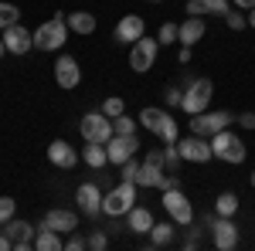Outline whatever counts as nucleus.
I'll return each mask as SVG.
<instances>
[{"label": "nucleus", "instance_id": "nucleus-47", "mask_svg": "<svg viewBox=\"0 0 255 251\" xmlns=\"http://www.w3.org/2000/svg\"><path fill=\"white\" fill-rule=\"evenodd\" d=\"M150 3H160V0H150Z\"/></svg>", "mask_w": 255, "mask_h": 251}, {"label": "nucleus", "instance_id": "nucleus-14", "mask_svg": "<svg viewBox=\"0 0 255 251\" xmlns=\"http://www.w3.org/2000/svg\"><path fill=\"white\" fill-rule=\"evenodd\" d=\"M3 234H7V241H10V248L14 251H24L34 245V228L27 224V221H20V217H10L7 224H0Z\"/></svg>", "mask_w": 255, "mask_h": 251}, {"label": "nucleus", "instance_id": "nucleus-1", "mask_svg": "<svg viewBox=\"0 0 255 251\" xmlns=\"http://www.w3.org/2000/svg\"><path fill=\"white\" fill-rule=\"evenodd\" d=\"M65 41H68V17L65 14H55L34 31V48L38 51H58V48H65Z\"/></svg>", "mask_w": 255, "mask_h": 251}, {"label": "nucleus", "instance_id": "nucleus-44", "mask_svg": "<svg viewBox=\"0 0 255 251\" xmlns=\"http://www.w3.org/2000/svg\"><path fill=\"white\" fill-rule=\"evenodd\" d=\"M7 55V44H3V34H0V58Z\"/></svg>", "mask_w": 255, "mask_h": 251}, {"label": "nucleus", "instance_id": "nucleus-45", "mask_svg": "<svg viewBox=\"0 0 255 251\" xmlns=\"http://www.w3.org/2000/svg\"><path fill=\"white\" fill-rule=\"evenodd\" d=\"M249 24H252V27H255V7H252V14H249Z\"/></svg>", "mask_w": 255, "mask_h": 251}, {"label": "nucleus", "instance_id": "nucleus-29", "mask_svg": "<svg viewBox=\"0 0 255 251\" xmlns=\"http://www.w3.org/2000/svg\"><path fill=\"white\" fill-rule=\"evenodd\" d=\"M20 10L14 7V3H0V31H7L10 24H17Z\"/></svg>", "mask_w": 255, "mask_h": 251}, {"label": "nucleus", "instance_id": "nucleus-27", "mask_svg": "<svg viewBox=\"0 0 255 251\" xmlns=\"http://www.w3.org/2000/svg\"><path fill=\"white\" fill-rule=\"evenodd\" d=\"M174 241V224H153L150 228V245L153 248H163V245H170Z\"/></svg>", "mask_w": 255, "mask_h": 251}, {"label": "nucleus", "instance_id": "nucleus-38", "mask_svg": "<svg viewBox=\"0 0 255 251\" xmlns=\"http://www.w3.org/2000/svg\"><path fill=\"white\" fill-rule=\"evenodd\" d=\"M106 245H109V238H106V234H102V231H92V234H89V248L102 251V248H106Z\"/></svg>", "mask_w": 255, "mask_h": 251}, {"label": "nucleus", "instance_id": "nucleus-12", "mask_svg": "<svg viewBox=\"0 0 255 251\" xmlns=\"http://www.w3.org/2000/svg\"><path fill=\"white\" fill-rule=\"evenodd\" d=\"M163 176V150H146V160L139 163L136 187H160Z\"/></svg>", "mask_w": 255, "mask_h": 251}, {"label": "nucleus", "instance_id": "nucleus-20", "mask_svg": "<svg viewBox=\"0 0 255 251\" xmlns=\"http://www.w3.org/2000/svg\"><path fill=\"white\" fill-rule=\"evenodd\" d=\"M48 160H51L55 167H61V170H72V167L79 163V153H75L65 139H55V143L48 146Z\"/></svg>", "mask_w": 255, "mask_h": 251}, {"label": "nucleus", "instance_id": "nucleus-7", "mask_svg": "<svg viewBox=\"0 0 255 251\" xmlns=\"http://www.w3.org/2000/svg\"><path fill=\"white\" fill-rule=\"evenodd\" d=\"M82 136H85V143H109L113 139V119L106 116V112H89V116L79 122Z\"/></svg>", "mask_w": 255, "mask_h": 251}, {"label": "nucleus", "instance_id": "nucleus-43", "mask_svg": "<svg viewBox=\"0 0 255 251\" xmlns=\"http://www.w3.org/2000/svg\"><path fill=\"white\" fill-rule=\"evenodd\" d=\"M232 3H235V7H245V10H252V7H255V0H232Z\"/></svg>", "mask_w": 255, "mask_h": 251}, {"label": "nucleus", "instance_id": "nucleus-15", "mask_svg": "<svg viewBox=\"0 0 255 251\" xmlns=\"http://www.w3.org/2000/svg\"><path fill=\"white\" fill-rule=\"evenodd\" d=\"M41 228H51V231H58V234H72V231H79V214L65 211V207H51L41 217Z\"/></svg>", "mask_w": 255, "mask_h": 251}, {"label": "nucleus", "instance_id": "nucleus-6", "mask_svg": "<svg viewBox=\"0 0 255 251\" xmlns=\"http://www.w3.org/2000/svg\"><path fill=\"white\" fill-rule=\"evenodd\" d=\"M235 122V116L232 112H197V116H191V133L194 136H204V139H211L215 133H221V129H228Z\"/></svg>", "mask_w": 255, "mask_h": 251}, {"label": "nucleus", "instance_id": "nucleus-25", "mask_svg": "<svg viewBox=\"0 0 255 251\" xmlns=\"http://www.w3.org/2000/svg\"><path fill=\"white\" fill-rule=\"evenodd\" d=\"M68 31H75V34H92V31H96V17L85 14V10H75V14H68Z\"/></svg>", "mask_w": 255, "mask_h": 251}, {"label": "nucleus", "instance_id": "nucleus-16", "mask_svg": "<svg viewBox=\"0 0 255 251\" xmlns=\"http://www.w3.org/2000/svg\"><path fill=\"white\" fill-rule=\"evenodd\" d=\"M3 44H7L10 55H27V51L34 48V34H31L27 27H20V24H10V27L3 31Z\"/></svg>", "mask_w": 255, "mask_h": 251}, {"label": "nucleus", "instance_id": "nucleus-42", "mask_svg": "<svg viewBox=\"0 0 255 251\" xmlns=\"http://www.w3.org/2000/svg\"><path fill=\"white\" fill-rule=\"evenodd\" d=\"M0 251H10V241H7V234H3V228H0Z\"/></svg>", "mask_w": 255, "mask_h": 251}, {"label": "nucleus", "instance_id": "nucleus-28", "mask_svg": "<svg viewBox=\"0 0 255 251\" xmlns=\"http://www.w3.org/2000/svg\"><path fill=\"white\" fill-rule=\"evenodd\" d=\"M235 211H238V197H235L232 190H228V193H221V197L215 200V214H221V217H232Z\"/></svg>", "mask_w": 255, "mask_h": 251}, {"label": "nucleus", "instance_id": "nucleus-22", "mask_svg": "<svg viewBox=\"0 0 255 251\" xmlns=\"http://www.w3.org/2000/svg\"><path fill=\"white\" fill-rule=\"evenodd\" d=\"M201 38H204V20H201V17H187L184 24H180V31H177V41L187 44V48L197 44Z\"/></svg>", "mask_w": 255, "mask_h": 251}, {"label": "nucleus", "instance_id": "nucleus-31", "mask_svg": "<svg viewBox=\"0 0 255 251\" xmlns=\"http://www.w3.org/2000/svg\"><path fill=\"white\" fill-rule=\"evenodd\" d=\"M102 112H106V116L109 119H116V116H123V112H126V102H123V98H106V102H102Z\"/></svg>", "mask_w": 255, "mask_h": 251}, {"label": "nucleus", "instance_id": "nucleus-8", "mask_svg": "<svg viewBox=\"0 0 255 251\" xmlns=\"http://www.w3.org/2000/svg\"><path fill=\"white\" fill-rule=\"evenodd\" d=\"M177 153L180 160H187V163H208V160H215L211 153V139H204V136H187V139H177Z\"/></svg>", "mask_w": 255, "mask_h": 251}, {"label": "nucleus", "instance_id": "nucleus-36", "mask_svg": "<svg viewBox=\"0 0 255 251\" xmlns=\"http://www.w3.org/2000/svg\"><path fill=\"white\" fill-rule=\"evenodd\" d=\"M225 20H228V27H232V31H242V27H245V24H249V20L242 17V14H238V10H228V14H225Z\"/></svg>", "mask_w": 255, "mask_h": 251}, {"label": "nucleus", "instance_id": "nucleus-19", "mask_svg": "<svg viewBox=\"0 0 255 251\" xmlns=\"http://www.w3.org/2000/svg\"><path fill=\"white\" fill-rule=\"evenodd\" d=\"M113 38H116L119 44H136V41L143 38V17H136V14L123 17L116 24V31H113Z\"/></svg>", "mask_w": 255, "mask_h": 251}, {"label": "nucleus", "instance_id": "nucleus-35", "mask_svg": "<svg viewBox=\"0 0 255 251\" xmlns=\"http://www.w3.org/2000/svg\"><path fill=\"white\" fill-rule=\"evenodd\" d=\"M68 251H82V248H89V238H82L79 231H72V238H68V245H65Z\"/></svg>", "mask_w": 255, "mask_h": 251}, {"label": "nucleus", "instance_id": "nucleus-41", "mask_svg": "<svg viewBox=\"0 0 255 251\" xmlns=\"http://www.w3.org/2000/svg\"><path fill=\"white\" fill-rule=\"evenodd\" d=\"M235 122H242L245 129H255V112H242V116H235Z\"/></svg>", "mask_w": 255, "mask_h": 251}, {"label": "nucleus", "instance_id": "nucleus-34", "mask_svg": "<svg viewBox=\"0 0 255 251\" xmlns=\"http://www.w3.org/2000/svg\"><path fill=\"white\" fill-rule=\"evenodd\" d=\"M136 173H139V163L136 160H126V163H123V180H133V183H136Z\"/></svg>", "mask_w": 255, "mask_h": 251}, {"label": "nucleus", "instance_id": "nucleus-39", "mask_svg": "<svg viewBox=\"0 0 255 251\" xmlns=\"http://www.w3.org/2000/svg\"><path fill=\"white\" fill-rule=\"evenodd\" d=\"M163 163H167V167H174V170H177V163H180V153H177V143H174V146H167V150H163Z\"/></svg>", "mask_w": 255, "mask_h": 251}, {"label": "nucleus", "instance_id": "nucleus-26", "mask_svg": "<svg viewBox=\"0 0 255 251\" xmlns=\"http://www.w3.org/2000/svg\"><path fill=\"white\" fill-rule=\"evenodd\" d=\"M34 248H38V251H61V248H65V241L58 238V231H51V228H41L38 238H34Z\"/></svg>", "mask_w": 255, "mask_h": 251}, {"label": "nucleus", "instance_id": "nucleus-13", "mask_svg": "<svg viewBox=\"0 0 255 251\" xmlns=\"http://www.w3.org/2000/svg\"><path fill=\"white\" fill-rule=\"evenodd\" d=\"M208 228H211V234H215V248L232 251V248L238 245V228L232 224V217H221V214H215V217H208Z\"/></svg>", "mask_w": 255, "mask_h": 251}, {"label": "nucleus", "instance_id": "nucleus-21", "mask_svg": "<svg viewBox=\"0 0 255 251\" xmlns=\"http://www.w3.org/2000/svg\"><path fill=\"white\" fill-rule=\"evenodd\" d=\"M232 7H228V0H187V14L191 17H204V14H218V17H225Z\"/></svg>", "mask_w": 255, "mask_h": 251}, {"label": "nucleus", "instance_id": "nucleus-9", "mask_svg": "<svg viewBox=\"0 0 255 251\" xmlns=\"http://www.w3.org/2000/svg\"><path fill=\"white\" fill-rule=\"evenodd\" d=\"M157 51H160L157 38H139L136 44L129 48V68H133V72H150L153 61H157Z\"/></svg>", "mask_w": 255, "mask_h": 251}, {"label": "nucleus", "instance_id": "nucleus-2", "mask_svg": "<svg viewBox=\"0 0 255 251\" xmlns=\"http://www.w3.org/2000/svg\"><path fill=\"white\" fill-rule=\"evenodd\" d=\"M136 122L139 126H146L150 133H157L167 146H174L177 143V122H174V116H167L163 109H153V105H146L143 112L136 116Z\"/></svg>", "mask_w": 255, "mask_h": 251}, {"label": "nucleus", "instance_id": "nucleus-3", "mask_svg": "<svg viewBox=\"0 0 255 251\" xmlns=\"http://www.w3.org/2000/svg\"><path fill=\"white\" fill-rule=\"evenodd\" d=\"M211 153L215 160H225V163H245V143L232 129H221L211 136Z\"/></svg>", "mask_w": 255, "mask_h": 251}, {"label": "nucleus", "instance_id": "nucleus-37", "mask_svg": "<svg viewBox=\"0 0 255 251\" xmlns=\"http://www.w3.org/2000/svg\"><path fill=\"white\" fill-rule=\"evenodd\" d=\"M174 187H180V176H177V170H174V173H163V176H160V190H174Z\"/></svg>", "mask_w": 255, "mask_h": 251}, {"label": "nucleus", "instance_id": "nucleus-40", "mask_svg": "<svg viewBox=\"0 0 255 251\" xmlns=\"http://www.w3.org/2000/svg\"><path fill=\"white\" fill-rule=\"evenodd\" d=\"M163 102H167V105H180V102H184V92H180V88H167V92H163Z\"/></svg>", "mask_w": 255, "mask_h": 251}, {"label": "nucleus", "instance_id": "nucleus-18", "mask_svg": "<svg viewBox=\"0 0 255 251\" xmlns=\"http://www.w3.org/2000/svg\"><path fill=\"white\" fill-rule=\"evenodd\" d=\"M75 200H79V211L82 214H89V217L102 214V190H99L96 183H82L79 193H75Z\"/></svg>", "mask_w": 255, "mask_h": 251}, {"label": "nucleus", "instance_id": "nucleus-17", "mask_svg": "<svg viewBox=\"0 0 255 251\" xmlns=\"http://www.w3.org/2000/svg\"><path fill=\"white\" fill-rule=\"evenodd\" d=\"M55 82H58L61 88H75L82 82V72H79V61L72 58V55H61L55 61Z\"/></svg>", "mask_w": 255, "mask_h": 251}, {"label": "nucleus", "instance_id": "nucleus-4", "mask_svg": "<svg viewBox=\"0 0 255 251\" xmlns=\"http://www.w3.org/2000/svg\"><path fill=\"white\" fill-rule=\"evenodd\" d=\"M133 200H136V183H133V180H123L116 190H109L102 197V214L123 217V214L133 211Z\"/></svg>", "mask_w": 255, "mask_h": 251}, {"label": "nucleus", "instance_id": "nucleus-10", "mask_svg": "<svg viewBox=\"0 0 255 251\" xmlns=\"http://www.w3.org/2000/svg\"><path fill=\"white\" fill-rule=\"evenodd\" d=\"M163 211L174 217L177 224H191L194 221V207H191V200L180 193V187H174V190H163Z\"/></svg>", "mask_w": 255, "mask_h": 251}, {"label": "nucleus", "instance_id": "nucleus-33", "mask_svg": "<svg viewBox=\"0 0 255 251\" xmlns=\"http://www.w3.org/2000/svg\"><path fill=\"white\" fill-rule=\"evenodd\" d=\"M14 217V200L10 197H0V224H7Z\"/></svg>", "mask_w": 255, "mask_h": 251}, {"label": "nucleus", "instance_id": "nucleus-30", "mask_svg": "<svg viewBox=\"0 0 255 251\" xmlns=\"http://www.w3.org/2000/svg\"><path fill=\"white\" fill-rule=\"evenodd\" d=\"M113 129H116V133H123V136H133V133H136V119H129L126 112H123V116L113 119Z\"/></svg>", "mask_w": 255, "mask_h": 251}, {"label": "nucleus", "instance_id": "nucleus-32", "mask_svg": "<svg viewBox=\"0 0 255 251\" xmlns=\"http://www.w3.org/2000/svg\"><path fill=\"white\" fill-rule=\"evenodd\" d=\"M177 31H180V24H170V20H167V24L160 27L157 41H160V44H174V41H177Z\"/></svg>", "mask_w": 255, "mask_h": 251}, {"label": "nucleus", "instance_id": "nucleus-23", "mask_svg": "<svg viewBox=\"0 0 255 251\" xmlns=\"http://www.w3.org/2000/svg\"><path fill=\"white\" fill-rule=\"evenodd\" d=\"M126 221H129V231H136V234H150V228H153V214L146 207H133L126 214Z\"/></svg>", "mask_w": 255, "mask_h": 251}, {"label": "nucleus", "instance_id": "nucleus-11", "mask_svg": "<svg viewBox=\"0 0 255 251\" xmlns=\"http://www.w3.org/2000/svg\"><path fill=\"white\" fill-rule=\"evenodd\" d=\"M139 150L136 143V133L133 136H123V133H113V139L106 143V156H109V163H116V167H123L126 160H133Z\"/></svg>", "mask_w": 255, "mask_h": 251}, {"label": "nucleus", "instance_id": "nucleus-24", "mask_svg": "<svg viewBox=\"0 0 255 251\" xmlns=\"http://www.w3.org/2000/svg\"><path fill=\"white\" fill-rule=\"evenodd\" d=\"M82 160H85L92 170H102V167L109 163V156H106V143H85V150H82Z\"/></svg>", "mask_w": 255, "mask_h": 251}, {"label": "nucleus", "instance_id": "nucleus-5", "mask_svg": "<svg viewBox=\"0 0 255 251\" xmlns=\"http://www.w3.org/2000/svg\"><path fill=\"white\" fill-rule=\"evenodd\" d=\"M211 95H215V85H211V78H194V82L187 85V92H184V102H180V109H184L187 116H197V112H204V109L211 105Z\"/></svg>", "mask_w": 255, "mask_h": 251}, {"label": "nucleus", "instance_id": "nucleus-46", "mask_svg": "<svg viewBox=\"0 0 255 251\" xmlns=\"http://www.w3.org/2000/svg\"><path fill=\"white\" fill-rule=\"evenodd\" d=\"M252 187H255V173H252Z\"/></svg>", "mask_w": 255, "mask_h": 251}]
</instances>
